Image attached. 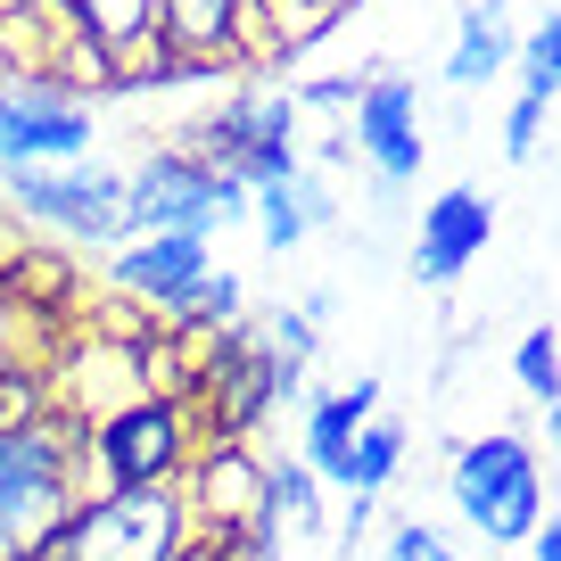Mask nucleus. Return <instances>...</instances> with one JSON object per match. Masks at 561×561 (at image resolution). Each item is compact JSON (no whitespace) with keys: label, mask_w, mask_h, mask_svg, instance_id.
I'll return each instance as SVG.
<instances>
[{"label":"nucleus","mask_w":561,"mask_h":561,"mask_svg":"<svg viewBox=\"0 0 561 561\" xmlns=\"http://www.w3.org/2000/svg\"><path fill=\"white\" fill-rule=\"evenodd\" d=\"M191 504L182 479H149V488H100L50 528L25 561H182L191 553Z\"/></svg>","instance_id":"obj_1"},{"label":"nucleus","mask_w":561,"mask_h":561,"mask_svg":"<svg viewBox=\"0 0 561 561\" xmlns=\"http://www.w3.org/2000/svg\"><path fill=\"white\" fill-rule=\"evenodd\" d=\"M83 430L58 413L0 430V561H25L75 504H83Z\"/></svg>","instance_id":"obj_2"},{"label":"nucleus","mask_w":561,"mask_h":561,"mask_svg":"<svg viewBox=\"0 0 561 561\" xmlns=\"http://www.w3.org/2000/svg\"><path fill=\"white\" fill-rule=\"evenodd\" d=\"M198 413L174 397H133L116 404L107 421H91L83 430V471L100 479V488H149V479H182L198 455Z\"/></svg>","instance_id":"obj_3"},{"label":"nucleus","mask_w":561,"mask_h":561,"mask_svg":"<svg viewBox=\"0 0 561 561\" xmlns=\"http://www.w3.org/2000/svg\"><path fill=\"white\" fill-rule=\"evenodd\" d=\"M182 504H191V528L207 545H231V553H256L273 537V471L248 455V438H207L182 471Z\"/></svg>","instance_id":"obj_4"},{"label":"nucleus","mask_w":561,"mask_h":561,"mask_svg":"<svg viewBox=\"0 0 561 561\" xmlns=\"http://www.w3.org/2000/svg\"><path fill=\"white\" fill-rule=\"evenodd\" d=\"M455 504H462V520H471L488 545H528V537H537V520H545V471H537V455H528L512 430L471 438L455 455Z\"/></svg>","instance_id":"obj_5"},{"label":"nucleus","mask_w":561,"mask_h":561,"mask_svg":"<svg viewBox=\"0 0 561 561\" xmlns=\"http://www.w3.org/2000/svg\"><path fill=\"white\" fill-rule=\"evenodd\" d=\"M182 158L231 174L240 191H264V182H289L298 174V100H248V107H224V116L191 124L174 140Z\"/></svg>","instance_id":"obj_6"},{"label":"nucleus","mask_w":561,"mask_h":561,"mask_svg":"<svg viewBox=\"0 0 561 561\" xmlns=\"http://www.w3.org/2000/svg\"><path fill=\"white\" fill-rule=\"evenodd\" d=\"M240 207H248L240 182L198 165V158H182V149H158L149 165L124 174V215H133V231H215Z\"/></svg>","instance_id":"obj_7"},{"label":"nucleus","mask_w":561,"mask_h":561,"mask_svg":"<svg viewBox=\"0 0 561 561\" xmlns=\"http://www.w3.org/2000/svg\"><path fill=\"white\" fill-rule=\"evenodd\" d=\"M18 215L50 224L58 240H133L124 215V174H9Z\"/></svg>","instance_id":"obj_8"},{"label":"nucleus","mask_w":561,"mask_h":561,"mask_svg":"<svg viewBox=\"0 0 561 561\" xmlns=\"http://www.w3.org/2000/svg\"><path fill=\"white\" fill-rule=\"evenodd\" d=\"M215 273L207 231H133L116 248V280L133 289L140 306H158V322H182L198 298V280Z\"/></svg>","instance_id":"obj_9"},{"label":"nucleus","mask_w":561,"mask_h":561,"mask_svg":"<svg viewBox=\"0 0 561 561\" xmlns=\"http://www.w3.org/2000/svg\"><path fill=\"white\" fill-rule=\"evenodd\" d=\"M91 149V107L67 91H0V165L34 174V165H75Z\"/></svg>","instance_id":"obj_10"},{"label":"nucleus","mask_w":561,"mask_h":561,"mask_svg":"<svg viewBox=\"0 0 561 561\" xmlns=\"http://www.w3.org/2000/svg\"><path fill=\"white\" fill-rule=\"evenodd\" d=\"M158 42L182 58V75H215L256 58V0H149Z\"/></svg>","instance_id":"obj_11"},{"label":"nucleus","mask_w":561,"mask_h":561,"mask_svg":"<svg viewBox=\"0 0 561 561\" xmlns=\"http://www.w3.org/2000/svg\"><path fill=\"white\" fill-rule=\"evenodd\" d=\"M495 240V198L471 191V182H455V191H438L430 207H421V231H413V273L430 280V289H446V280H462L479 264V248Z\"/></svg>","instance_id":"obj_12"},{"label":"nucleus","mask_w":561,"mask_h":561,"mask_svg":"<svg viewBox=\"0 0 561 561\" xmlns=\"http://www.w3.org/2000/svg\"><path fill=\"white\" fill-rule=\"evenodd\" d=\"M355 149L380 165L388 191L413 182L421 174V91L397 83V75H380V83L355 91Z\"/></svg>","instance_id":"obj_13"},{"label":"nucleus","mask_w":561,"mask_h":561,"mask_svg":"<svg viewBox=\"0 0 561 561\" xmlns=\"http://www.w3.org/2000/svg\"><path fill=\"white\" fill-rule=\"evenodd\" d=\"M371 404H380V380H355V388H339V397H314V413H306V471H314V479L339 488L347 446H355V430L371 421Z\"/></svg>","instance_id":"obj_14"},{"label":"nucleus","mask_w":561,"mask_h":561,"mask_svg":"<svg viewBox=\"0 0 561 561\" xmlns=\"http://www.w3.org/2000/svg\"><path fill=\"white\" fill-rule=\"evenodd\" d=\"M248 207H256V224H264V248H289L306 240L314 224H331V191H322V174H289V182H264V191H248Z\"/></svg>","instance_id":"obj_15"},{"label":"nucleus","mask_w":561,"mask_h":561,"mask_svg":"<svg viewBox=\"0 0 561 561\" xmlns=\"http://www.w3.org/2000/svg\"><path fill=\"white\" fill-rule=\"evenodd\" d=\"M512 58H520V42H512L504 9H495V0H479V9H462V42H455V58H446V83L479 91L488 75H504Z\"/></svg>","instance_id":"obj_16"},{"label":"nucleus","mask_w":561,"mask_h":561,"mask_svg":"<svg viewBox=\"0 0 561 561\" xmlns=\"http://www.w3.org/2000/svg\"><path fill=\"white\" fill-rule=\"evenodd\" d=\"M50 9H58V18H67L83 42H100L107 58H133L140 42H158L149 0H50Z\"/></svg>","instance_id":"obj_17"},{"label":"nucleus","mask_w":561,"mask_h":561,"mask_svg":"<svg viewBox=\"0 0 561 561\" xmlns=\"http://www.w3.org/2000/svg\"><path fill=\"white\" fill-rule=\"evenodd\" d=\"M397 471H404V430H397V421H364V430H355V446H347L339 488H347V495H380Z\"/></svg>","instance_id":"obj_18"},{"label":"nucleus","mask_w":561,"mask_h":561,"mask_svg":"<svg viewBox=\"0 0 561 561\" xmlns=\"http://www.w3.org/2000/svg\"><path fill=\"white\" fill-rule=\"evenodd\" d=\"M520 91L553 107V91H561V18H545L537 34L520 42Z\"/></svg>","instance_id":"obj_19"},{"label":"nucleus","mask_w":561,"mask_h":561,"mask_svg":"<svg viewBox=\"0 0 561 561\" xmlns=\"http://www.w3.org/2000/svg\"><path fill=\"white\" fill-rule=\"evenodd\" d=\"M512 371H520V388H528L537 404H553V397H561V339H553V331H528L520 355H512Z\"/></svg>","instance_id":"obj_20"},{"label":"nucleus","mask_w":561,"mask_h":561,"mask_svg":"<svg viewBox=\"0 0 561 561\" xmlns=\"http://www.w3.org/2000/svg\"><path fill=\"white\" fill-rule=\"evenodd\" d=\"M182 322H207V331H231V322H240V273H207Z\"/></svg>","instance_id":"obj_21"},{"label":"nucleus","mask_w":561,"mask_h":561,"mask_svg":"<svg viewBox=\"0 0 561 561\" xmlns=\"http://www.w3.org/2000/svg\"><path fill=\"white\" fill-rule=\"evenodd\" d=\"M314 495H322V479L306 471V462L273 471V528H280V520H314Z\"/></svg>","instance_id":"obj_22"},{"label":"nucleus","mask_w":561,"mask_h":561,"mask_svg":"<svg viewBox=\"0 0 561 561\" xmlns=\"http://www.w3.org/2000/svg\"><path fill=\"white\" fill-rule=\"evenodd\" d=\"M537 133H545V100H528V91H520V100H512V116H504V158L520 165L528 149H537Z\"/></svg>","instance_id":"obj_23"},{"label":"nucleus","mask_w":561,"mask_h":561,"mask_svg":"<svg viewBox=\"0 0 561 561\" xmlns=\"http://www.w3.org/2000/svg\"><path fill=\"white\" fill-rule=\"evenodd\" d=\"M388 561H446V537H438V528H421V520H404L397 537H388Z\"/></svg>","instance_id":"obj_24"},{"label":"nucleus","mask_w":561,"mask_h":561,"mask_svg":"<svg viewBox=\"0 0 561 561\" xmlns=\"http://www.w3.org/2000/svg\"><path fill=\"white\" fill-rule=\"evenodd\" d=\"M355 91H364V83H347V75H339V83H314V91H306V107H355Z\"/></svg>","instance_id":"obj_25"},{"label":"nucleus","mask_w":561,"mask_h":561,"mask_svg":"<svg viewBox=\"0 0 561 561\" xmlns=\"http://www.w3.org/2000/svg\"><path fill=\"white\" fill-rule=\"evenodd\" d=\"M528 545H537V561H561V520H537V537H528Z\"/></svg>","instance_id":"obj_26"},{"label":"nucleus","mask_w":561,"mask_h":561,"mask_svg":"<svg viewBox=\"0 0 561 561\" xmlns=\"http://www.w3.org/2000/svg\"><path fill=\"white\" fill-rule=\"evenodd\" d=\"M545 438H553V455H561V397L545 404Z\"/></svg>","instance_id":"obj_27"},{"label":"nucleus","mask_w":561,"mask_h":561,"mask_svg":"<svg viewBox=\"0 0 561 561\" xmlns=\"http://www.w3.org/2000/svg\"><path fill=\"white\" fill-rule=\"evenodd\" d=\"M18 9H25V0H0V18H18Z\"/></svg>","instance_id":"obj_28"}]
</instances>
